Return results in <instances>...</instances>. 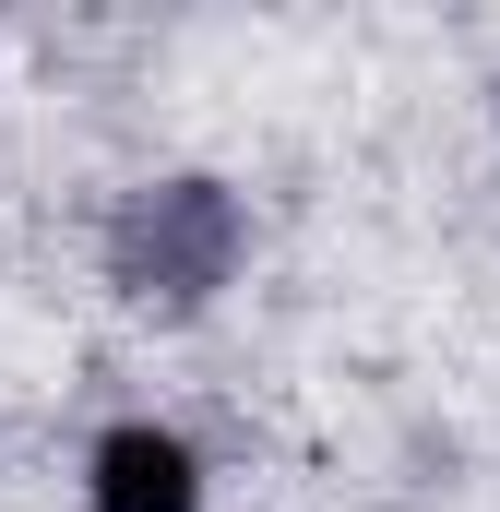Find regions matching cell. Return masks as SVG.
Wrapping results in <instances>:
<instances>
[{
    "label": "cell",
    "instance_id": "1",
    "mask_svg": "<svg viewBox=\"0 0 500 512\" xmlns=\"http://www.w3.org/2000/svg\"><path fill=\"white\" fill-rule=\"evenodd\" d=\"M239 191H215V179H155V191H131L120 227H108V274H120L131 298H167V310H191V298H215L227 274H239Z\"/></svg>",
    "mask_w": 500,
    "mask_h": 512
},
{
    "label": "cell",
    "instance_id": "2",
    "mask_svg": "<svg viewBox=\"0 0 500 512\" xmlns=\"http://www.w3.org/2000/svg\"><path fill=\"white\" fill-rule=\"evenodd\" d=\"M96 512H203V465L179 429H108L96 441Z\"/></svg>",
    "mask_w": 500,
    "mask_h": 512
}]
</instances>
